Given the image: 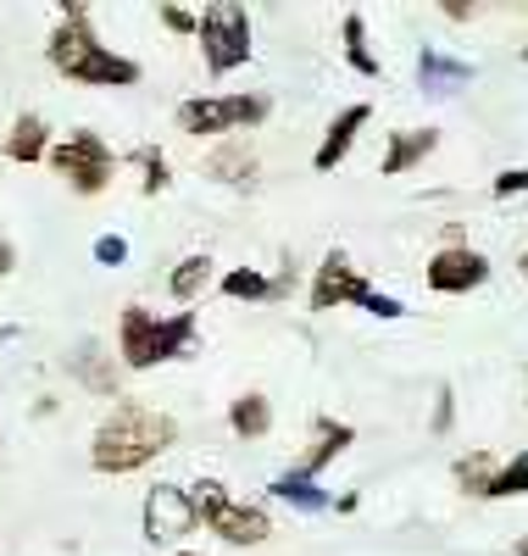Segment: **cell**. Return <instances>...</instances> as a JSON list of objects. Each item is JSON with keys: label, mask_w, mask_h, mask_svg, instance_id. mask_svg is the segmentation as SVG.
I'll list each match as a JSON object with an SVG mask.
<instances>
[{"label": "cell", "mask_w": 528, "mask_h": 556, "mask_svg": "<svg viewBox=\"0 0 528 556\" xmlns=\"http://www.w3.org/2000/svg\"><path fill=\"white\" fill-rule=\"evenodd\" d=\"M228 429H234V440H246V445L267 440L273 434V401L262 390H239L228 401Z\"/></svg>", "instance_id": "cell-19"}, {"label": "cell", "mask_w": 528, "mask_h": 556, "mask_svg": "<svg viewBox=\"0 0 528 556\" xmlns=\"http://www.w3.org/2000/svg\"><path fill=\"white\" fill-rule=\"evenodd\" d=\"M523 379H528V367H523ZM523 401H528V395H523Z\"/></svg>", "instance_id": "cell-37"}, {"label": "cell", "mask_w": 528, "mask_h": 556, "mask_svg": "<svg viewBox=\"0 0 528 556\" xmlns=\"http://www.w3.org/2000/svg\"><path fill=\"white\" fill-rule=\"evenodd\" d=\"M178 417L167 406H151L139 395H123L117 406H106V417L89 434V468L106 479H128L139 468H151L156 456H167L178 445Z\"/></svg>", "instance_id": "cell-1"}, {"label": "cell", "mask_w": 528, "mask_h": 556, "mask_svg": "<svg viewBox=\"0 0 528 556\" xmlns=\"http://www.w3.org/2000/svg\"><path fill=\"white\" fill-rule=\"evenodd\" d=\"M201 62L212 78H228L239 73L251 56H256V28H251V12L239 7V0H212V7L201 12Z\"/></svg>", "instance_id": "cell-6"}, {"label": "cell", "mask_w": 528, "mask_h": 556, "mask_svg": "<svg viewBox=\"0 0 528 556\" xmlns=\"http://www.w3.org/2000/svg\"><path fill=\"white\" fill-rule=\"evenodd\" d=\"M473 78H478V67L462 62V56H451V51H440V45H423V51H417V89H423L428 101L456 96V89H467Z\"/></svg>", "instance_id": "cell-13"}, {"label": "cell", "mask_w": 528, "mask_h": 556, "mask_svg": "<svg viewBox=\"0 0 528 556\" xmlns=\"http://www.w3.org/2000/svg\"><path fill=\"white\" fill-rule=\"evenodd\" d=\"M490 195H495V201L528 195V167H506V173H495V184H490Z\"/></svg>", "instance_id": "cell-27"}, {"label": "cell", "mask_w": 528, "mask_h": 556, "mask_svg": "<svg viewBox=\"0 0 528 556\" xmlns=\"http://www.w3.org/2000/svg\"><path fill=\"white\" fill-rule=\"evenodd\" d=\"M423 278H428L435 295H473V290L490 285V256L478 245H440L435 256H428Z\"/></svg>", "instance_id": "cell-10"}, {"label": "cell", "mask_w": 528, "mask_h": 556, "mask_svg": "<svg viewBox=\"0 0 528 556\" xmlns=\"http://www.w3.org/2000/svg\"><path fill=\"white\" fill-rule=\"evenodd\" d=\"M512 556H528V534H523V540H517V551H512Z\"/></svg>", "instance_id": "cell-34"}, {"label": "cell", "mask_w": 528, "mask_h": 556, "mask_svg": "<svg viewBox=\"0 0 528 556\" xmlns=\"http://www.w3.org/2000/svg\"><path fill=\"white\" fill-rule=\"evenodd\" d=\"M45 62H51L67 84H84V89H134L139 78V62L112 51V45L95 34V17L84 0H62L56 7V28L45 39Z\"/></svg>", "instance_id": "cell-2"}, {"label": "cell", "mask_w": 528, "mask_h": 556, "mask_svg": "<svg viewBox=\"0 0 528 556\" xmlns=\"http://www.w3.org/2000/svg\"><path fill=\"white\" fill-rule=\"evenodd\" d=\"M523 62H528V45H523Z\"/></svg>", "instance_id": "cell-38"}, {"label": "cell", "mask_w": 528, "mask_h": 556, "mask_svg": "<svg viewBox=\"0 0 528 556\" xmlns=\"http://www.w3.org/2000/svg\"><path fill=\"white\" fill-rule=\"evenodd\" d=\"M123 162H128V167H139V195H146V201L167 195V184H173V162H167V151H162V146L123 151Z\"/></svg>", "instance_id": "cell-23"}, {"label": "cell", "mask_w": 528, "mask_h": 556, "mask_svg": "<svg viewBox=\"0 0 528 556\" xmlns=\"http://www.w3.org/2000/svg\"><path fill=\"white\" fill-rule=\"evenodd\" d=\"M156 23H162L167 34H184V39H196V34H201V12L173 7V0H167V7H156Z\"/></svg>", "instance_id": "cell-26"}, {"label": "cell", "mask_w": 528, "mask_h": 556, "mask_svg": "<svg viewBox=\"0 0 528 556\" xmlns=\"http://www.w3.org/2000/svg\"><path fill=\"white\" fill-rule=\"evenodd\" d=\"M0 156H7V134H0Z\"/></svg>", "instance_id": "cell-36"}, {"label": "cell", "mask_w": 528, "mask_h": 556, "mask_svg": "<svg viewBox=\"0 0 528 556\" xmlns=\"http://www.w3.org/2000/svg\"><path fill=\"white\" fill-rule=\"evenodd\" d=\"M73 379L89 390V395H101V401H112L117 406V395H123V362L101 345V340H84L78 351H73Z\"/></svg>", "instance_id": "cell-15"}, {"label": "cell", "mask_w": 528, "mask_h": 556, "mask_svg": "<svg viewBox=\"0 0 528 556\" xmlns=\"http://www.w3.org/2000/svg\"><path fill=\"white\" fill-rule=\"evenodd\" d=\"M51 123H45L39 112H17L12 128H7V162L17 167H34V162H51Z\"/></svg>", "instance_id": "cell-17"}, {"label": "cell", "mask_w": 528, "mask_h": 556, "mask_svg": "<svg viewBox=\"0 0 528 556\" xmlns=\"http://www.w3.org/2000/svg\"><path fill=\"white\" fill-rule=\"evenodd\" d=\"M167 556H201V551H184V545H178V551H167Z\"/></svg>", "instance_id": "cell-35"}, {"label": "cell", "mask_w": 528, "mask_h": 556, "mask_svg": "<svg viewBox=\"0 0 528 556\" xmlns=\"http://www.w3.org/2000/svg\"><path fill=\"white\" fill-rule=\"evenodd\" d=\"M196 340H201L196 312H151L139 301L117 312V362L128 374H151L162 362L196 356Z\"/></svg>", "instance_id": "cell-3"}, {"label": "cell", "mask_w": 528, "mask_h": 556, "mask_svg": "<svg viewBox=\"0 0 528 556\" xmlns=\"http://www.w3.org/2000/svg\"><path fill=\"white\" fill-rule=\"evenodd\" d=\"M517 495H528V451H512L501 462V473H495V484H490L485 501H517Z\"/></svg>", "instance_id": "cell-25"}, {"label": "cell", "mask_w": 528, "mask_h": 556, "mask_svg": "<svg viewBox=\"0 0 528 556\" xmlns=\"http://www.w3.org/2000/svg\"><path fill=\"white\" fill-rule=\"evenodd\" d=\"M373 295H378V290H373V278L351 262L345 245H334V251H323V262L312 267L306 312H340V306H362V312H367Z\"/></svg>", "instance_id": "cell-8"}, {"label": "cell", "mask_w": 528, "mask_h": 556, "mask_svg": "<svg viewBox=\"0 0 528 556\" xmlns=\"http://www.w3.org/2000/svg\"><path fill=\"white\" fill-rule=\"evenodd\" d=\"M273 117V96L267 89H239V96H189V101H178V112H173V123H178V134H189V139H234V134H251V128H262Z\"/></svg>", "instance_id": "cell-4"}, {"label": "cell", "mask_w": 528, "mask_h": 556, "mask_svg": "<svg viewBox=\"0 0 528 556\" xmlns=\"http://www.w3.org/2000/svg\"><path fill=\"white\" fill-rule=\"evenodd\" d=\"M340 39H345V62H351L362 78H378V73H384V62L373 56V45H367V17H362V12H345Z\"/></svg>", "instance_id": "cell-24"}, {"label": "cell", "mask_w": 528, "mask_h": 556, "mask_svg": "<svg viewBox=\"0 0 528 556\" xmlns=\"http://www.w3.org/2000/svg\"><path fill=\"white\" fill-rule=\"evenodd\" d=\"M495 473H501V456H495V451H485V445H473V451H462V456L451 462L456 490H462V495H473V501H485V495H490Z\"/></svg>", "instance_id": "cell-20"}, {"label": "cell", "mask_w": 528, "mask_h": 556, "mask_svg": "<svg viewBox=\"0 0 528 556\" xmlns=\"http://www.w3.org/2000/svg\"><path fill=\"white\" fill-rule=\"evenodd\" d=\"M189 495H196L201 529H206V534H217L223 545L251 551V545H267V540H273V518H267V506L239 501L223 479H196V484H189Z\"/></svg>", "instance_id": "cell-5"}, {"label": "cell", "mask_w": 528, "mask_h": 556, "mask_svg": "<svg viewBox=\"0 0 528 556\" xmlns=\"http://www.w3.org/2000/svg\"><path fill=\"white\" fill-rule=\"evenodd\" d=\"M356 506H362V495H334V513H340V518H351Z\"/></svg>", "instance_id": "cell-32"}, {"label": "cell", "mask_w": 528, "mask_h": 556, "mask_svg": "<svg viewBox=\"0 0 528 556\" xmlns=\"http://www.w3.org/2000/svg\"><path fill=\"white\" fill-rule=\"evenodd\" d=\"M351 445H356V429L351 424H340V417H312V440L296 456V473L323 479V468H334V462H340Z\"/></svg>", "instance_id": "cell-14"}, {"label": "cell", "mask_w": 528, "mask_h": 556, "mask_svg": "<svg viewBox=\"0 0 528 556\" xmlns=\"http://www.w3.org/2000/svg\"><path fill=\"white\" fill-rule=\"evenodd\" d=\"M212 278H217V262H212V251H189L173 273H167V301H178V306H196L206 290H212Z\"/></svg>", "instance_id": "cell-18"}, {"label": "cell", "mask_w": 528, "mask_h": 556, "mask_svg": "<svg viewBox=\"0 0 528 556\" xmlns=\"http://www.w3.org/2000/svg\"><path fill=\"white\" fill-rule=\"evenodd\" d=\"M12 267H17V245H12L7 235H0V278H7Z\"/></svg>", "instance_id": "cell-30"}, {"label": "cell", "mask_w": 528, "mask_h": 556, "mask_svg": "<svg viewBox=\"0 0 528 556\" xmlns=\"http://www.w3.org/2000/svg\"><path fill=\"white\" fill-rule=\"evenodd\" d=\"M451 417H456V390H451V384H440V395H435V417H428V429H435V434H451Z\"/></svg>", "instance_id": "cell-28"}, {"label": "cell", "mask_w": 528, "mask_h": 556, "mask_svg": "<svg viewBox=\"0 0 528 556\" xmlns=\"http://www.w3.org/2000/svg\"><path fill=\"white\" fill-rule=\"evenodd\" d=\"M517 273H523V285H528V251H523V256H517Z\"/></svg>", "instance_id": "cell-33"}, {"label": "cell", "mask_w": 528, "mask_h": 556, "mask_svg": "<svg viewBox=\"0 0 528 556\" xmlns=\"http://www.w3.org/2000/svg\"><path fill=\"white\" fill-rule=\"evenodd\" d=\"M440 12H445L451 23H467V17H473V7H462V0H445V7H440Z\"/></svg>", "instance_id": "cell-31"}, {"label": "cell", "mask_w": 528, "mask_h": 556, "mask_svg": "<svg viewBox=\"0 0 528 556\" xmlns=\"http://www.w3.org/2000/svg\"><path fill=\"white\" fill-rule=\"evenodd\" d=\"M435 151H440V128H395L390 146H384V156H378V173L384 178H401V173L423 167Z\"/></svg>", "instance_id": "cell-16"}, {"label": "cell", "mask_w": 528, "mask_h": 556, "mask_svg": "<svg viewBox=\"0 0 528 556\" xmlns=\"http://www.w3.org/2000/svg\"><path fill=\"white\" fill-rule=\"evenodd\" d=\"M217 295L223 301H278V278H267L262 267H228L223 278H217Z\"/></svg>", "instance_id": "cell-22"}, {"label": "cell", "mask_w": 528, "mask_h": 556, "mask_svg": "<svg viewBox=\"0 0 528 556\" xmlns=\"http://www.w3.org/2000/svg\"><path fill=\"white\" fill-rule=\"evenodd\" d=\"M95 262H101V267H123L128 262V240L123 235H101V240H95Z\"/></svg>", "instance_id": "cell-29"}, {"label": "cell", "mask_w": 528, "mask_h": 556, "mask_svg": "<svg viewBox=\"0 0 528 556\" xmlns=\"http://www.w3.org/2000/svg\"><path fill=\"white\" fill-rule=\"evenodd\" d=\"M139 523H146V540H151V545H178V540H189V534L201 529L196 495L178 490V484H151Z\"/></svg>", "instance_id": "cell-9"}, {"label": "cell", "mask_w": 528, "mask_h": 556, "mask_svg": "<svg viewBox=\"0 0 528 556\" xmlns=\"http://www.w3.org/2000/svg\"><path fill=\"white\" fill-rule=\"evenodd\" d=\"M51 167H56V178L67 184L73 195H106L112 190V178H117V167H123V156L106 146L95 128H73L67 139H56V151H51Z\"/></svg>", "instance_id": "cell-7"}, {"label": "cell", "mask_w": 528, "mask_h": 556, "mask_svg": "<svg viewBox=\"0 0 528 556\" xmlns=\"http://www.w3.org/2000/svg\"><path fill=\"white\" fill-rule=\"evenodd\" d=\"M367 123H373V106H367V101H351L345 112H334L328 128H323V139H317V151H312V167H317V173H334V167L351 156V146L362 139Z\"/></svg>", "instance_id": "cell-12"}, {"label": "cell", "mask_w": 528, "mask_h": 556, "mask_svg": "<svg viewBox=\"0 0 528 556\" xmlns=\"http://www.w3.org/2000/svg\"><path fill=\"white\" fill-rule=\"evenodd\" d=\"M267 495L284 501V506H301V513H334V495L317 490V479H306V473H296V468H284V473L267 484Z\"/></svg>", "instance_id": "cell-21"}, {"label": "cell", "mask_w": 528, "mask_h": 556, "mask_svg": "<svg viewBox=\"0 0 528 556\" xmlns=\"http://www.w3.org/2000/svg\"><path fill=\"white\" fill-rule=\"evenodd\" d=\"M206 178L228 184V190H256L262 178V151L251 134H234V139H217L212 156H206Z\"/></svg>", "instance_id": "cell-11"}]
</instances>
